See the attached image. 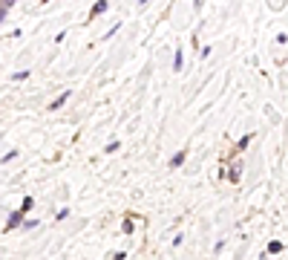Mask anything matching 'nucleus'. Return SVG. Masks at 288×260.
I'll use <instances>...</instances> for the list:
<instances>
[{"instance_id":"obj_1","label":"nucleus","mask_w":288,"mask_h":260,"mask_svg":"<svg viewBox=\"0 0 288 260\" xmlns=\"http://www.w3.org/2000/svg\"><path fill=\"white\" fill-rule=\"evenodd\" d=\"M20 220H23V211H15V214L9 217V223H6V231H12V228L20 223Z\"/></svg>"},{"instance_id":"obj_2","label":"nucleus","mask_w":288,"mask_h":260,"mask_svg":"<svg viewBox=\"0 0 288 260\" xmlns=\"http://www.w3.org/2000/svg\"><path fill=\"white\" fill-rule=\"evenodd\" d=\"M228 176H230V179H233V182H236V179H239V176H242V165H239V162H233V168H230V171H228Z\"/></svg>"},{"instance_id":"obj_3","label":"nucleus","mask_w":288,"mask_h":260,"mask_svg":"<svg viewBox=\"0 0 288 260\" xmlns=\"http://www.w3.org/2000/svg\"><path fill=\"white\" fill-rule=\"evenodd\" d=\"M182 162H185V151H179V153H176V156L170 159V168H179Z\"/></svg>"},{"instance_id":"obj_4","label":"nucleus","mask_w":288,"mask_h":260,"mask_svg":"<svg viewBox=\"0 0 288 260\" xmlns=\"http://www.w3.org/2000/svg\"><path fill=\"white\" fill-rule=\"evenodd\" d=\"M268 252H271V255L283 252V243H280V240H271V243H268Z\"/></svg>"},{"instance_id":"obj_5","label":"nucleus","mask_w":288,"mask_h":260,"mask_svg":"<svg viewBox=\"0 0 288 260\" xmlns=\"http://www.w3.org/2000/svg\"><path fill=\"white\" fill-rule=\"evenodd\" d=\"M66 98H69V93H61V96L55 98V101H52V104H49V107H52V110H58V107H61V104H64Z\"/></svg>"},{"instance_id":"obj_6","label":"nucleus","mask_w":288,"mask_h":260,"mask_svg":"<svg viewBox=\"0 0 288 260\" xmlns=\"http://www.w3.org/2000/svg\"><path fill=\"white\" fill-rule=\"evenodd\" d=\"M101 12H107V0H101L96 9H93V15H101Z\"/></svg>"},{"instance_id":"obj_7","label":"nucleus","mask_w":288,"mask_h":260,"mask_svg":"<svg viewBox=\"0 0 288 260\" xmlns=\"http://www.w3.org/2000/svg\"><path fill=\"white\" fill-rule=\"evenodd\" d=\"M173 66H176V69H182V52H176V58H173Z\"/></svg>"}]
</instances>
